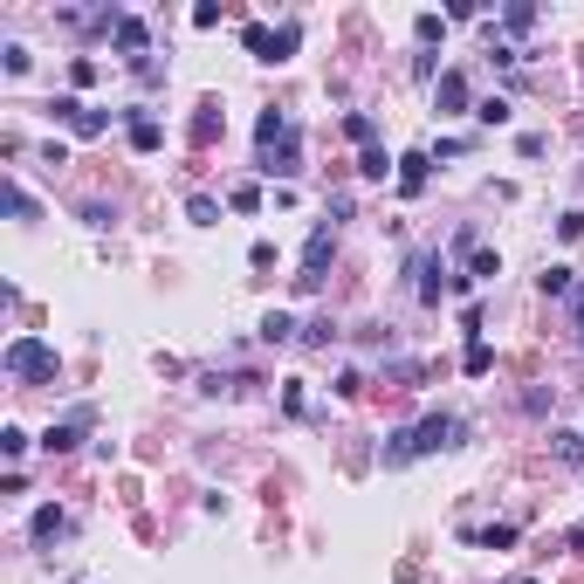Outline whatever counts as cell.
<instances>
[{"label":"cell","instance_id":"obj_25","mask_svg":"<svg viewBox=\"0 0 584 584\" xmlns=\"http://www.w3.org/2000/svg\"><path fill=\"white\" fill-rule=\"evenodd\" d=\"M0 69H7V76H21V69H28V48L7 42V48H0Z\"/></svg>","mask_w":584,"mask_h":584},{"label":"cell","instance_id":"obj_30","mask_svg":"<svg viewBox=\"0 0 584 584\" xmlns=\"http://www.w3.org/2000/svg\"><path fill=\"white\" fill-rule=\"evenodd\" d=\"M220 131V117H214V104H200V117H193V138H214Z\"/></svg>","mask_w":584,"mask_h":584},{"label":"cell","instance_id":"obj_18","mask_svg":"<svg viewBox=\"0 0 584 584\" xmlns=\"http://www.w3.org/2000/svg\"><path fill=\"white\" fill-rule=\"evenodd\" d=\"M550 440H557V454H564V468L584 475V433H550Z\"/></svg>","mask_w":584,"mask_h":584},{"label":"cell","instance_id":"obj_21","mask_svg":"<svg viewBox=\"0 0 584 584\" xmlns=\"http://www.w3.org/2000/svg\"><path fill=\"white\" fill-rule=\"evenodd\" d=\"M392 166H399V158H385V152H378V145H371V152H365V158H357V172H365V179H385V172H392Z\"/></svg>","mask_w":584,"mask_h":584},{"label":"cell","instance_id":"obj_26","mask_svg":"<svg viewBox=\"0 0 584 584\" xmlns=\"http://www.w3.org/2000/svg\"><path fill=\"white\" fill-rule=\"evenodd\" d=\"M481 543H488V550H508V543H516V523H495V529H481Z\"/></svg>","mask_w":584,"mask_h":584},{"label":"cell","instance_id":"obj_24","mask_svg":"<svg viewBox=\"0 0 584 584\" xmlns=\"http://www.w3.org/2000/svg\"><path fill=\"white\" fill-rule=\"evenodd\" d=\"M0 454H7V461H21V454H28V433H21V427H0Z\"/></svg>","mask_w":584,"mask_h":584},{"label":"cell","instance_id":"obj_28","mask_svg":"<svg viewBox=\"0 0 584 584\" xmlns=\"http://www.w3.org/2000/svg\"><path fill=\"white\" fill-rule=\"evenodd\" d=\"M529 21H537V7H508V15H502V28H508V35H523Z\"/></svg>","mask_w":584,"mask_h":584},{"label":"cell","instance_id":"obj_10","mask_svg":"<svg viewBox=\"0 0 584 584\" xmlns=\"http://www.w3.org/2000/svg\"><path fill=\"white\" fill-rule=\"evenodd\" d=\"M427 166H433L427 152H406V158H399V193H406V200H413V193H427Z\"/></svg>","mask_w":584,"mask_h":584},{"label":"cell","instance_id":"obj_1","mask_svg":"<svg viewBox=\"0 0 584 584\" xmlns=\"http://www.w3.org/2000/svg\"><path fill=\"white\" fill-rule=\"evenodd\" d=\"M461 440H468V419L461 413H427V419H413V427L385 433V454H378V461L385 468H413L419 454H447V447H461Z\"/></svg>","mask_w":584,"mask_h":584},{"label":"cell","instance_id":"obj_17","mask_svg":"<svg viewBox=\"0 0 584 584\" xmlns=\"http://www.w3.org/2000/svg\"><path fill=\"white\" fill-rule=\"evenodd\" d=\"M262 337H268V344H289V337H296V317H282V309H268V317H262Z\"/></svg>","mask_w":584,"mask_h":584},{"label":"cell","instance_id":"obj_3","mask_svg":"<svg viewBox=\"0 0 584 584\" xmlns=\"http://www.w3.org/2000/svg\"><path fill=\"white\" fill-rule=\"evenodd\" d=\"M0 365H7V378H21V385H55V378H62L55 344H42V337H15Z\"/></svg>","mask_w":584,"mask_h":584},{"label":"cell","instance_id":"obj_9","mask_svg":"<svg viewBox=\"0 0 584 584\" xmlns=\"http://www.w3.org/2000/svg\"><path fill=\"white\" fill-rule=\"evenodd\" d=\"M131 145H138V152H158V145H166V124H158L152 110H131Z\"/></svg>","mask_w":584,"mask_h":584},{"label":"cell","instance_id":"obj_14","mask_svg":"<svg viewBox=\"0 0 584 584\" xmlns=\"http://www.w3.org/2000/svg\"><path fill=\"white\" fill-rule=\"evenodd\" d=\"M502 276V255H495V247H475V255H468V282H495Z\"/></svg>","mask_w":584,"mask_h":584},{"label":"cell","instance_id":"obj_20","mask_svg":"<svg viewBox=\"0 0 584 584\" xmlns=\"http://www.w3.org/2000/svg\"><path fill=\"white\" fill-rule=\"evenodd\" d=\"M104 124H110L104 110H90V104H83V110H76V124H69V131H76V138H96V131H104Z\"/></svg>","mask_w":584,"mask_h":584},{"label":"cell","instance_id":"obj_4","mask_svg":"<svg viewBox=\"0 0 584 584\" xmlns=\"http://www.w3.org/2000/svg\"><path fill=\"white\" fill-rule=\"evenodd\" d=\"M330 255H337V227H330V220H317V227H309V247H303V276H296V289H303V296L323 289V268H330Z\"/></svg>","mask_w":584,"mask_h":584},{"label":"cell","instance_id":"obj_31","mask_svg":"<svg viewBox=\"0 0 584 584\" xmlns=\"http://www.w3.org/2000/svg\"><path fill=\"white\" fill-rule=\"evenodd\" d=\"M570 323H578V337H584V282L570 289Z\"/></svg>","mask_w":584,"mask_h":584},{"label":"cell","instance_id":"obj_5","mask_svg":"<svg viewBox=\"0 0 584 584\" xmlns=\"http://www.w3.org/2000/svg\"><path fill=\"white\" fill-rule=\"evenodd\" d=\"M241 42H247V55H262V62H289V55H296V42H303V28H296V21H282V28H262V21H247Z\"/></svg>","mask_w":584,"mask_h":584},{"label":"cell","instance_id":"obj_23","mask_svg":"<svg viewBox=\"0 0 584 584\" xmlns=\"http://www.w3.org/2000/svg\"><path fill=\"white\" fill-rule=\"evenodd\" d=\"M227 206H234V214H255V206H262V186H234Z\"/></svg>","mask_w":584,"mask_h":584},{"label":"cell","instance_id":"obj_6","mask_svg":"<svg viewBox=\"0 0 584 584\" xmlns=\"http://www.w3.org/2000/svg\"><path fill=\"white\" fill-rule=\"evenodd\" d=\"M90 427H96V406H76L69 419H55V427L42 433V447H48V454H76V447H83V433H90Z\"/></svg>","mask_w":584,"mask_h":584},{"label":"cell","instance_id":"obj_7","mask_svg":"<svg viewBox=\"0 0 584 584\" xmlns=\"http://www.w3.org/2000/svg\"><path fill=\"white\" fill-rule=\"evenodd\" d=\"M413 276H419V303H440V296L461 282V276H447V268H440V255H433V247H419V255H413Z\"/></svg>","mask_w":584,"mask_h":584},{"label":"cell","instance_id":"obj_12","mask_svg":"<svg viewBox=\"0 0 584 584\" xmlns=\"http://www.w3.org/2000/svg\"><path fill=\"white\" fill-rule=\"evenodd\" d=\"M433 104H440V110H468V76H461V69H447V76H440Z\"/></svg>","mask_w":584,"mask_h":584},{"label":"cell","instance_id":"obj_27","mask_svg":"<svg viewBox=\"0 0 584 584\" xmlns=\"http://www.w3.org/2000/svg\"><path fill=\"white\" fill-rule=\"evenodd\" d=\"M413 28H419V42H440V35H447V15H419Z\"/></svg>","mask_w":584,"mask_h":584},{"label":"cell","instance_id":"obj_13","mask_svg":"<svg viewBox=\"0 0 584 584\" xmlns=\"http://www.w3.org/2000/svg\"><path fill=\"white\" fill-rule=\"evenodd\" d=\"M55 537H69V516L48 502V508H35V543H55Z\"/></svg>","mask_w":584,"mask_h":584},{"label":"cell","instance_id":"obj_8","mask_svg":"<svg viewBox=\"0 0 584 584\" xmlns=\"http://www.w3.org/2000/svg\"><path fill=\"white\" fill-rule=\"evenodd\" d=\"M110 42H117L124 55H138V62H152V55H145V48H152V28H145L138 15H117V21H110Z\"/></svg>","mask_w":584,"mask_h":584},{"label":"cell","instance_id":"obj_22","mask_svg":"<svg viewBox=\"0 0 584 584\" xmlns=\"http://www.w3.org/2000/svg\"><path fill=\"white\" fill-rule=\"evenodd\" d=\"M475 117H481V124H508V96H481Z\"/></svg>","mask_w":584,"mask_h":584},{"label":"cell","instance_id":"obj_2","mask_svg":"<svg viewBox=\"0 0 584 584\" xmlns=\"http://www.w3.org/2000/svg\"><path fill=\"white\" fill-rule=\"evenodd\" d=\"M255 145H262V172L268 179H296V158H303V138H296V117L289 110H262V124H255Z\"/></svg>","mask_w":584,"mask_h":584},{"label":"cell","instance_id":"obj_29","mask_svg":"<svg viewBox=\"0 0 584 584\" xmlns=\"http://www.w3.org/2000/svg\"><path fill=\"white\" fill-rule=\"evenodd\" d=\"M76 110H83L76 96H55V104H48V117H55V124H76Z\"/></svg>","mask_w":584,"mask_h":584},{"label":"cell","instance_id":"obj_15","mask_svg":"<svg viewBox=\"0 0 584 584\" xmlns=\"http://www.w3.org/2000/svg\"><path fill=\"white\" fill-rule=\"evenodd\" d=\"M186 220H193V227H214V220H220V200H214V193H193V200H186Z\"/></svg>","mask_w":584,"mask_h":584},{"label":"cell","instance_id":"obj_19","mask_svg":"<svg viewBox=\"0 0 584 584\" xmlns=\"http://www.w3.org/2000/svg\"><path fill=\"white\" fill-rule=\"evenodd\" d=\"M344 138H357V145L371 152V138H378V124H371L365 110H351V117H344Z\"/></svg>","mask_w":584,"mask_h":584},{"label":"cell","instance_id":"obj_16","mask_svg":"<svg viewBox=\"0 0 584 584\" xmlns=\"http://www.w3.org/2000/svg\"><path fill=\"white\" fill-rule=\"evenodd\" d=\"M537 289H543V296H570L578 282H570V268H564V262H550V268L537 276Z\"/></svg>","mask_w":584,"mask_h":584},{"label":"cell","instance_id":"obj_11","mask_svg":"<svg viewBox=\"0 0 584 584\" xmlns=\"http://www.w3.org/2000/svg\"><path fill=\"white\" fill-rule=\"evenodd\" d=\"M461 371H468V378H488V371H495V344H488V337H468Z\"/></svg>","mask_w":584,"mask_h":584}]
</instances>
